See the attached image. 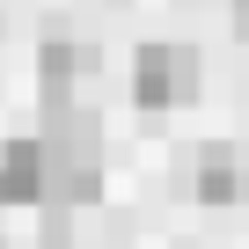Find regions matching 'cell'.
<instances>
[{"instance_id":"cell-5","label":"cell","mask_w":249,"mask_h":249,"mask_svg":"<svg viewBox=\"0 0 249 249\" xmlns=\"http://www.w3.org/2000/svg\"><path fill=\"white\" fill-rule=\"evenodd\" d=\"M198 198H205V205L249 198V161H242L234 147H205V154H198Z\"/></svg>"},{"instance_id":"cell-3","label":"cell","mask_w":249,"mask_h":249,"mask_svg":"<svg viewBox=\"0 0 249 249\" xmlns=\"http://www.w3.org/2000/svg\"><path fill=\"white\" fill-rule=\"evenodd\" d=\"M95 66H103V52H95V44H81V37H44V44H37L44 110H52V103H66V88H73V81H88Z\"/></svg>"},{"instance_id":"cell-6","label":"cell","mask_w":249,"mask_h":249,"mask_svg":"<svg viewBox=\"0 0 249 249\" xmlns=\"http://www.w3.org/2000/svg\"><path fill=\"white\" fill-rule=\"evenodd\" d=\"M234 30H242V37H249V0H234Z\"/></svg>"},{"instance_id":"cell-1","label":"cell","mask_w":249,"mask_h":249,"mask_svg":"<svg viewBox=\"0 0 249 249\" xmlns=\"http://www.w3.org/2000/svg\"><path fill=\"white\" fill-rule=\"evenodd\" d=\"M37 147H44V198H52L59 213L103 198V124H95V110L52 103Z\"/></svg>"},{"instance_id":"cell-2","label":"cell","mask_w":249,"mask_h":249,"mask_svg":"<svg viewBox=\"0 0 249 249\" xmlns=\"http://www.w3.org/2000/svg\"><path fill=\"white\" fill-rule=\"evenodd\" d=\"M198 95V52L191 44H140L132 59V103L140 110H176Z\"/></svg>"},{"instance_id":"cell-4","label":"cell","mask_w":249,"mask_h":249,"mask_svg":"<svg viewBox=\"0 0 249 249\" xmlns=\"http://www.w3.org/2000/svg\"><path fill=\"white\" fill-rule=\"evenodd\" d=\"M37 198H44V147L0 140V205H37Z\"/></svg>"}]
</instances>
